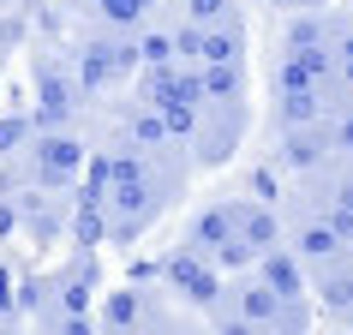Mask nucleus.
Returning a JSON list of instances; mask_svg holds the SVG:
<instances>
[{"label":"nucleus","mask_w":353,"mask_h":335,"mask_svg":"<svg viewBox=\"0 0 353 335\" xmlns=\"http://www.w3.org/2000/svg\"><path fill=\"white\" fill-rule=\"evenodd\" d=\"M0 312H12V276L0 270Z\"/></svg>","instance_id":"39448f33"},{"label":"nucleus","mask_w":353,"mask_h":335,"mask_svg":"<svg viewBox=\"0 0 353 335\" xmlns=\"http://www.w3.org/2000/svg\"><path fill=\"white\" fill-rule=\"evenodd\" d=\"M78 114V84L54 66H37V126L54 132V126H72Z\"/></svg>","instance_id":"f03ea898"},{"label":"nucleus","mask_w":353,"mask_h":335,"mask_svg":"<svg viewBox=\"0 0 353 335\" xmlns=\"http://www.w3.org/2000/svg\"><path fill=\"white\" fill-rule=\"evenodd\" d=\"M240 12H234V0H186V24H198V30H216V24H234Z\"/></svg>","instance_id":"20e7f679"},{"label":"nucleus","mask_w":353,"mask_h":335,"mask_svg":"<svg viewBox=\"0 0 353 335\" xmlns=\"http://www.w3.org/2000/svg\"><path fill=\"white\" fill-rule=\"evenodd\" d=\"M132 60H138V42H96V48H84V60H78V78L90 84V90H102V84H114V78L126 72Z\"/></svg>","instance_id":"7ed1b4c3"},{"label":"nucleus","mask_w":353,"mask_h":335,"mask_svg":"<svg viewBox=\"0 0 353 335\" xmlns=\"http://www.w3.org/2000/svg\"><path fill=\"white\" fill-rule=\"evenodd\" d=\"M24 162V186H72L78 180V168H84V144H78L66 126H54V132H42L37 126V138H30V150L19 156Z\"/></svg>","instance_id":"f257e3e1"},{"label":"nucleus","mask_w":353,"mask_h":335,"mask_svg":"<svg viewBox=\"0 0 353 335\" xmlns=\"http://www.w3.org/2000/svg\"><path fill=\"white\" fill-rule=\"evenodd\" d=\"M0 335H12V323H6V312H0Z\"/></svg>","instance_id":"423d86ee"}]
</instances>
